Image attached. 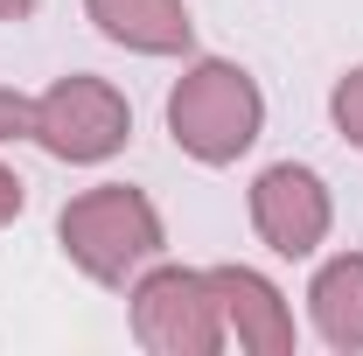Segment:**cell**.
Returning a JSON list of instances; mask_svg holds the SVG:
<instances>
[{"instance_id": "cell-1", "label": "cell", "mask_w": 363, "mask_h": 356, "mask_svg": "<svg viewBox=\"0 0 363 356\" xmlns=\"http://www.w3.org/2000/svg\"><path fill=\"white\" fill-rule=\"evenodd\" d=\"M161 126L182 161L238 168L266 133V91L238 56H182V77L161 98Z\"/></svg>"}, {"instance_id": "cell-2", "label": "cell", "mask_w": 363, "mask_h": 356, "mask_svg": "<svg viewBox=\"0 0 363 356\" xmlns=\"http://www.w3.org/2000/svg\"><path fill=\"white\" fill-rule=\"evenodd\" d=\"M56 252L84 272L91 287L126 294L154 259H168V223L154 196L133 182H91L56 210Z\"/></svg>"}, {"instance_id": "cell-3", "label": "cell", "mask_w": 363, "mask_h": 356, "mask_svg": "<svg viewBox=\"0 0 363 356\" xmlns=\"http://www.w3.org/2000/svg\"><path fill=\"white\" fill-rule=\"evenodd\" d=\"M28 140L63 168H105L133 140V98L98 70H63L28 105Z\"/></svg>"}, {"instance_id": "cell-4", "label": "cell", "mask_w": 363, "mask_h": 356, "mask_svg": "<svg viewBox=\"0 0 363 356\" xmlns=\"http://www.w3.org/2000/svg\"><path fill=\"white\" fill-rule=\"evenodd\" d=\"M126 328L147 356H224V308L210 266H175L154 259L126 287Z\"/></svg>"}, {"instance_id": "cell-5", "label": "cell", "mask_w": 363, "mask_h": 356, "mask_svg": "<svg viewBox=\"0 0 363 356\" xmlns=\"http://www.w3.org/2000/svg\"><path fill=\"white\" fill-rule=\"evenodd\" d=\"M245 217H252V238L272 259L301 266V259H321V245L335 230V189L308 161H266L245 189Z\"/></svg>"}, {"instance_id": "cell-6", "label": "cell", "mask_w": 363, "mask_h": 356, "mask_svg": "<svg viewBox=\"0 0 363 356\" xmlns=\"http://www.w3.org/2000/svg\"><path fill=\"white\" fill-rule=\"evenodd\" d=\"M217 279V308H224V343L245 356H294L301 350V321L294 301L279 294V279L259 266H210Z\"/></svg>"}, {"instance_id": "cell-7", "label": "cell", "mask_w": 363, "mask_h": 356, "mask_svg": "<svg viewBox=\"0 0 363 356\" xmlns=\"http://www.w3.org/2000/svg\"><path fill=\"white\" fill-rule=\"evenodd\" d=\"M84 21L112 49L147 56V63L196 56V14H189V0H84Z\"/></svg>"}, {"instance_id": "cell-8", "label": "cell", "mask_w": 363, "mask_h": 356, "mask_svg": "<svg viewBox=\"0 0 363 356\" xmlns=\"http://www.w3.org/2000/svg\"><path fill=\"white\" fill-rule=\"evenodd\" d=\"M308 328L321 350L363 356V252H328L308 279Z\"/></svg>"}, {"instance_id": "cell-9", "label": "cell", "mask_w": 363, "mask_h": 356, "mask_svg": "<svg viewBox=\"0 0 363 356\" xmlns=\"http://www.w3.org/2000/svg\"><path fill=\"white\" fill-rule=\"evenodd\" d=\"M328 126L363 154V63H350V70L328 84Z\"/></svg>"}, {"instance_id": "cell-10", "label": "cell", "mask_w": 363, "mask_h": 356, "mask_svg": "<svg viewBox=\"0 0 363 356\" xmlns=\"http://www.w3.org/2000/svg\"><path fill=\"white\" fill-rule=\"evenodd\" d=\"M28 91H14V84H0V147H14V140H28Z\"/></svg>"}, {"instance_id": "cell-11", "label": "cell", "mask_w": 363, "mask_h": 356, "mask_svg": "<svg viewBox=\"0 0 363 356\" xmlns=\"http://www.w3.org/2000/svg\"><path fill=\"white\" fill-rule=\"evenodd\" d=\"M21 210H28V182H21L14 168H7V161H0V230L21 217Z\"/></svg>"}, {"instance_id": "cell-12", "label": "cell", "mask_w": 363, "mask_h": 356, "mask_svg": "<svg viewBox=\"0 0 363 356\" xmlns=\"http://www.w3.org/2000/svg\"><path fill=\"white\" fill-rule=\"evenodd\" d=\"M35 14V0H0V21H28Z\"/></svg>"}]
</instances>
